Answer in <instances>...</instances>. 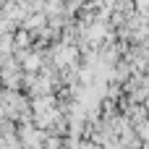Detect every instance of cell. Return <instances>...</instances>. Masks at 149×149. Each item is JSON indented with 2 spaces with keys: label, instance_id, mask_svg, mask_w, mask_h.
<instances>
[{
  "label": "cell",
  "instance_id": "cell-1",
  "mask_svg": "<svg viewBox=\"0 0 149 149\" xmlns=\"http://www.w3.org/2000/svg\"><path fill=\"white\" fill-rule=\"evenodd\" d=\"M24 68H26V71L39 68V55H26V58H24Z\"/></svg>",
  "mask_w": 149,
  "mask_h": 149
},
{
  "label": "cell",
  "instance_id": "cell-2",
  "mask_svg": "<svg viewBox=\"0 0 149 149\" xmlns=\"http://www.w3.org/2000/svg\"><path fill=\"white\" fill-rule=\"evenodd\" d=\"M16 45H29V34H26V31L18 34V37H16Z\"/></svg>",
  "mask_w": 149,
  "mask_h": 149
}]
</instances>
